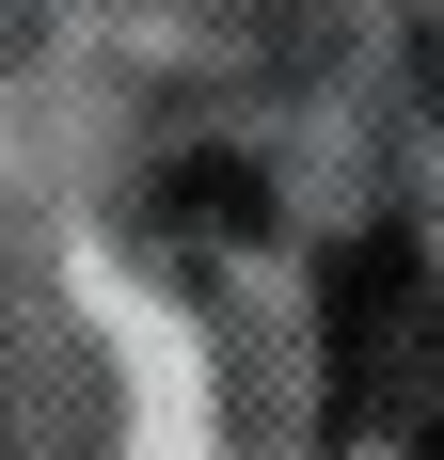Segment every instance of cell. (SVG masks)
Returning a JSON list of instances; mask_svg holds the SVG:
<instances>
[{"mask_svg": "<svg viewBox=\"0 0 444 460\" xmlns=\"http://www.w3.org/2000/svg\"><path fill=\"white\" fill-rule=\"evenodd\" d=\"M413 460H444V413H429V429H413Z\"/></svg>", "mask_w": 444, "mask_h": 460, "instance_id": "obj_2", "label": "cell"}, {"mask_svg": "<svg viewBox=\"0 0 444 460\" xmlns=\"http://www.w3.org/2000/svg\"><path fill=\"white\" fill-rule=\"evenodd\" d=\"M429 366H444V286L397 223L350 238L333 270H317V429L333 445H381V429L429 413Z\"/></svg>", "mask_w": 444, "mask_h": 460, "instance_id": "obj_1", "label": "cell"}]
</instances>
